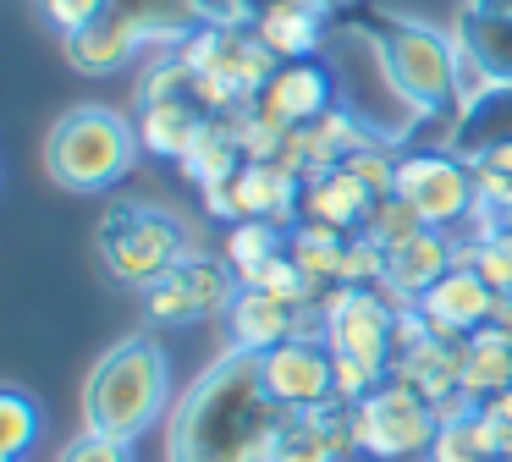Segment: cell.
I'll list each match as a JSON object with an SVG mask.
<instances>
[{"label": "cell", "mask_w": 512, "mask_h": 462, "mask_svg": "<svg viewBox=\"0 0 512 462\" xmlns=\"http://www.w3.org/2000/svg\"><path fill=\"white\" fill-rule=\"evenodd\" d=\"M215 127V116L199 105V99H149L138 110V143L149 154H166V160H188L193 143Z\"/></svg>", "instance_id": "obj_14"}, {"label": "cell", "mask_w": 512, "mask_h": 462, "mask_svg": "<svg viewBox=\"0 0 512 462\" xmlns=\"http://www.w3.org/2000/svg\"><path fill=\"white\" fill-rule=\"evenodd\" d=\"M413 308H419V319L430 325V336L457 341V336H474V330H485L490 319H496V292H490V281L474 264L457 259Z\"/></svg>", "instance_id": "obj_12"}, {"label": "cell", "mask_w": 512, "mask_h": 462, "mask_svg": "<svg viewBox=\"0 0 512 462\" xmlns=\"http://www.w3.org/2000/svg\"><path fill=\"white\" fill-rule=\"evenodd\" d=\"M457 44H463L468 61L485 66V77L496 88H512V11L501 6H474L457 28Z\"/></svg>", "instance_id": "obj_19"}, {"label": "cell", "mask_w": 512, "mask_h": 462, "mask_svg": "<svg viewBox=\"0 0 512 462\" xmlns=\"http://www.w3.org/2000/svg\"><path fill=\"white\" fill-rule=\"evenodd\" d=\"M320 314H325V347L331 352H347V358H364L375 369H391V330H397V319H391V308L375 292L342 286L336 297L320 303Z\"/></svg>", "instance_id": "obj_11"}, {"label": "cell", "mask_w": 512, "mask_h": 462, "mask_svg": "<svg viewBox=\"0 0 512 462\" xmlns=\"http://www.w3.org/2000/svg\"><path fill=\"white\" fill-rule=\"evenodd\" d=\"M463 259L474 264L479 275H485L496 297L512 292V231H485V237H479V248L463 253Z\"/></svg>", "instance_id": "obj_29"}, {"label": "cell", "mask_w": 512, "mask_h": 462, "mask_svg": "<svg viewBox=\"0 0 512 462\" xmlns=\"http://www.w3.org/2000/svg\"><path fill=\"white\" fill-rule=\"evenodd\" d=\"M100 259L116 281L127 286H155L188 259V231L171 209L155 204H111L100 215Z\"/></svg>", "instance_id": "obj_5"}, {"label": "cell", "mask_w": 512, "mask_h": 462, "mask_svg": "<svg viewBox=\"0 0 512 462\" xmlns=\"http://www.w3.org/2000/svg\"><path fill=\"white\" fill-rule=\"evenodd\" d=\"M61 50H67L72 72H89V77H111V72H122V66H133V55L144 50V39H138V33L127 28V22L116 17L111 6H105L100 17L89 22V28L67 33V39H61Z\"/></svg>", "instance_id": "obj_16"}, {"label": "cell", "mask_w": 512, "mask_h": 462, "mask_svg": "<svg viewBox=\"0 0 512 462\" xmlns=\"http://www.w3.org/2000/svg\"><path fill=\"white\" fill-rule=\"evenodd\" d=\"M210 28H254V0H193Z\"/></svg>", "instance_id": "obj_33"}, {"label": "cell", "mask_w": 512, "mask_h": 462, "mask_svg": "<svg viewBox=\"0 0 512 462\" xmlns=\"http://www.w3.org/2000/svg\"><path fill=\"white\" fill-rule=\"evenodd\" d=\"M39 429H45V418H39L34 396L0 391V457H6V462H23Z\"/></svg>", "instance_id": "obj_27"}, {"label": "cell", "mask_w": 512, "mask_h": 462, "mask_svg": "<svg viewBox=\"0 0 512 462\" xmlns=\"http://www.w3.org/2000/svg\"><path fill=\"white\" fill-rule=\"evenodd\" d=\"M111 11L144 44H182L193 28H204V17H199L193 0H111Z\"/></svg>", "instance_id": "obj_21"}, {"label": "cell", "mask_w": 512, "mask_h": 462, "mask_svg": "<svg viewBox=\"0 0 512 462\" xmlns=\"http://www.w3.org/2000/svg\"><path fill=\"white\" fill-rule=\"evenodd\" d=\"M254 105L265 116H276L281 127H314L325 110H336V72L320 55H309V61H281Z\"/></svg>", "instance_id": "obj_13"}, {"label": "cell", "mask_w": 512, "mask_h": 462, "mask_svg": "<svg viewBox=\"0 0 512 462\" xmlns=\"http://www.w3.org/2000/svg\"><path fill=\"white\" fill-rule=\"evenodd\" d=\"M446 270H452V248H446V237L435 226H424L419 237L397 242V248L386 253V292L419 303V297L430 292Z\"/></svg>", "instance_id": "obj_18"}, {"label": "cell", "mask_w": 512, "mask_h": 462, "mask_svg": "<svg viewBox=\"0 0 512 462\" xmlns=\"http://www.w3.org/2000/svg\"><path fill=\"white\" fill-rule=\"evenodd\" d=\"M171 402V363L155 336H122L83 380V429L133 446Z\"/></svg>", "instance_id": "obj_2"}, {"label": "cell", "mask_w": 512, "mask_h": 462, "mask_svg": "<svg viewBox=\"0 0 512 462\" xmlns=\"http://www.w3.org/2000/svg\"><path fill=\"white\" fill-rule=\"evenodd\" d=\"M474 182H479V198H485V204L512 209V143L485 149V160L474 165Z\"/></svg>", "instance_id": "obj_30"}, {"label": "cell", "mask_w": 512, "mask_h": 462, "mask_svg": "<svg viewBox=\"0 0 512 462\" xmlns=\"http://www.w3.org/2000/svg\"><path fill=\"white\" fill-rule=\"evenodd\" d=\"M204 209L226 220H270V226H287L303 209V182L292 171H281L276 160H243L232 182L204 187Z\"/></svg>", "instance_id": "obj_8"}, {"label": "cell", "mask_w": 512, "mask_h": 462, "mask_svg": "<svg viewBox=\"0 0 512 462\" xmlns=\"http://www.w3.org/2000/svg\"><path fill=\"white\" fill-rule=\"evenodd\" d=\"M56 462H127V440L100 435V429H83L72 446H61Z\"/></svg>", "instance_id": "obj_31"}, {"label": "cell", "mask_w": 512, "mask_h": 462, "mask_svg": "<svg viewBox=\"0 0 512 462\" xmlns=\"http://www.w3.org/2000/svg\"><path fill=\"white\" fill-rule=\"evenodd\" d=\"M237 165H243V149H237V138L226 132V121L215 116V127L193 143V154L182 160V171H188L199 187H221V182L237 176Z\"/></svg>", "instance_id": "obj_25"}, {"label": "cell", "mask_w": 512, "mask_h": 462, "mask_svg": "<svg viewBox=\"0 0 512 462\" xmlns=\"http://www.w3.org/2000/svg\"><path fill=\"white\" fill-rule=\"evenodd\" d=\"M397 193L419 209L424 226L441 231V226H452V220H463L468 209H474L479 182H474V171H463V165L452 160V154H402L397 160Z\"/></svg>", "instance_id": "obj_9"}, {"label": "cell", "mask_w": 512, "mask_h": 462, "mask_svg": "<svg viewBox=\"0 0 512 462\" xmlns=\"http://www.w3.org/2000/svg\"><path fill=\"white\" fill-rule=\"evenodd\" d=\"M254 33L265 39V50L276 61H309L320 50V11L303 6H270L254 17Z\"/></svg>", "instance_id": "obj_22"}, {"label": "cell", "mask_w": 512, "mask_h": 462, "mask_svg": "<svg viewBox=\"0 0 512 462\" xmlns=\"http://www.w3.org/2000/svg\"><path fill=\"white\" fill-rule=\"evenodd\" d=\"M375 55L413 116H441L457 99L463 44L452 33L430 28V22H408V17H375Z\"/></svg>", "instance_id": "obj_4"}, {"label": "cell", "mask_w": 512, "mask_h": 462, "mask_svg": "<svg viewBox=\"0 0 512 462\" xmlns=\"http://www.w3.org/2000/svg\"><path fill=\"white\" fill-rule=\"evenodd\" d=\"M270 6H303V11H320V17H325L331 0H254V17H259V11H270Z\"/></svg>", "instance_id": "obj_34"}, {"label": "cell", "mask_w": 512, "mask_h": 462, "mask_svg": "<svg viewBox=\"0 0 512 462\" xmlns=\"http://www.w3.org/2000/svg\"><path fill=\"white\" fill-rule=\"evenodd\" d=\"M342 248H347V237L336 226H325V220H303V226L287 237V253L298 259V270L309 275L314 286L342 275Z\"/></svg>", "instance_id": "obj_23"}, {"label": "cell", "mask_w": 512, "mask_h": 462, "mask_svg": "<svg viewBox=\"0 0 512 462\" xmlns=\"http://www.w3.org/2000/svg\"><path fill=\"white\" fill-rule=\"evenodd\" d=\"M138 127L105 105H72L45 138V171L67 193H105L138 160Z\"/></svg>", "instance_id": "obj_3"}, {"label": "cell", "mask_w": 512, "mask_h": 462, "mask_svg": "<svg viewBox=\"0 0 512 462\" xmlns=\"http://www.w3.org/2000/svg\"><path fill=\"white\" fill-rule=\"evenodd\" d=\"M419 231H424V220H419V209H413L402 193H380L375 209H369V220H364V237H375L386 253L397 248V242L419 237Z\"/></svg>", "instance_id": "obj_28"}, {"label": "cell", "mask_w": 512, "mask_h": 462, "mask_svg": "<svg viewBox=\"0 0 512 462\" xmlns=\"http://www.w3.org/2000/svg\"><path fill=\"white\" fill-rule=\"evenodd\" d=\"M226 330H232L237 352H270V347H281V341L298 336V308L281 303V297H270V292L243 286L237 303H232V314H226Z\"/></svg>", "instance_id": "obj_17"}, {"label": "cell", "mask_w": 512, "mask_h": 462, "mask_svg": "<svg viewBox=\"0 0 512 462\" xmlns=\"http://www.w3.org/2000/svg\"><path fill=\"white\" fill-rule=\"evenodd\" d=\"M259 374H265V391L276 396L287 413H309V407L336 402V363L331 347L309 336H292L281 347L259 352Z\"/></svg>", "instance_id": "obj_10"}, {"label": "cell", "mask_w": 512, "mask_h": 462, "mask_svg": "<svg viewBox=\"0 0 512 462\" xmlns=\"http://www.w3.org/2000/svg\"><path fill=\"white\" fill-rule=\"evenodd\" d=\"M430 462H496V429H490L485 407L468 413V418L441 424V435H435V446H430Z\"/></svg>", "instance_id": "obj_24"}, {"label": "cell", "mask_w": 512, "mask_h": 462, "mask_svg": "<svg viewBox=\"0 0 512 462\" xmlns=\"http://www.w3.org/2000/svg\"><path fill=\"white\" fill-rule=\"evenodd\" d=\"M496 462H512V457H496Z\"/></svg>", "instance_id": "obj_35"}, {"label": "cell", "mask_w": 512, "mask_h": 462, "mask_svg": "<svg viewBox=\"0 0 512 462\" xmlns=\"http://www.w3.org/2000/svg\"><path fill=\"white\" fill-rule=\"evenodd\" d=\"M287 407L265 391L259 352H226L182 391L166 424V462H276Z\"/></svg>", "instance_id": "obj_1"}, {"label": "cell", "mask_w": 512, "mask_h": 462, "mask_svg": "<svg viewBox=\"0 0 512 462\" xmlns=\"http://www.w3.org/2000/svg\"><path fill=\"white\" fill-rule=\"evenodd\" d=\"M353 435H358V451L391 462L435 446L441 418H435L430 396H419L408 380H380L364 402H353Z\"/></svg>", "instance_id": "obj_6"}, {"label": "cell", "mask_w": 512, "mask_h": 462, "mask_svg": "<svg viewBox=\"0 0 512 462\" xmlns=\"http://www.w3.org/2000/svg\"><path fill=\"white\" fill-rule=\"evenodd\" d=\"M111 6V0H39V11L50 17V28L67 39V33H78V28H89L100 11Z\"/></svg>", "instance_id": "obj_32"}, {"label": "cell", "mask_w": 512, "mask_h": 462, "mask_svg": "<svg viewBox=\"0 0 512 462\" xmlns=\"http://www.w3.org/2000/svg\"><path fill=\"white\" fill-rule=\"evenodd\" d=\"M276 253H287L281 226H270V220H232V237H226V264H232L237 275L259 270V264L276 259Z\"/></svg>", "instance_id": "obj_26"}, {"label": "cell", "mask_w": 512, "mask_h": 462, "mask_svg": "<svg viewBox=\"0 0 512 462\" xmlns=\"http://www.w3.org/2000/svg\"><path fill=\"white\" fill-rule=\"evenodd\" d=\"M507 385H512V336L496 325L474 330V336L463 341V391L485 407L490 396L507 391Z\"/></svg>", "instance_id": "obj_20"}, {"label": "cell", "mask_w": 512, "mask_h": 462, "mask_svg": "<svg viewBox=\"0 0 512 462\" xmlns=\"http://www.w3.org/2000/svg\"><path fill=\"white\" fill-rule=\"evenodd\" d=\"M375 187L358 182L347 165H331V171H314L303 176V220H325V226L347 231V226H364L369 209H375Z\"/></svg>", "instance_id": "obj_15"}, {"label": "cell", "mask_w": 512, "mask_h": 462, "mask_svg": "<svg viewBox=\"0 0 512 462\" xmlns=\"http://www.w3.org/2000/svg\"><path fill=\"white\" fill-rule=\"evenodd\" d=\"M237 292H243V275L226 259H204L188 253L171 275H160L155 286H144V308L149 319H166V325H188V319H210V314H232Z\"/></svg>", "instance_id": "obj_7"}]
</instances>
